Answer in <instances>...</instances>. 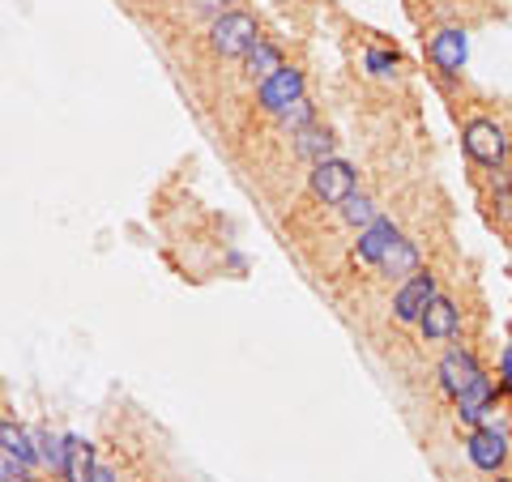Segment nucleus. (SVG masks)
<instances>
[{
	"instance_id": "f257e3e1",
	"label": "nucleus",
	"mask_w": 512,
	"mask_h": 482,
	"mask_svg": "<svg viewBox=\"0 0 512 482\" xmlns=\"http://www.w3.org/2000/svg\"><path fill=\"white\" fill-rule=\"evenodd\" d=\"M210 43L218 56H248L261 35H256V22L248 13H222V18L210 26Z\"/></svg>"
},
{
	"instance_id": "f03ea898",
	"label": "nucleus",
	"mask_w": 512,
	"mask_h": 482,
	"mask_svg": "<svg viewBox=\"0 0 512 482\" xmlns=\"http://www.w3.org/2000/svg\"><path fill=\"white\" fill-rule=\"evenodd\" d=\"M461 141H466V154L474 158V163H483V167H500L504 163L508 141H504V128L495 120H470L466 133H461Z\"/></svg>"
},
{
	"instance_id": "7ed1b4c3",
	"label": "nucleus",
	"mask_w": 512,
	"mask_h": 482,
	"mask_svg": "<svg viewBox=\"0 0 512 482\" xmlns=\"http://www.w3.org/2000/svg\"><path fill=\"white\" fill-rule=\"evenodd\" d=\"M312 192L325 205H342L350 192H355V167L342 163V158H325V163H312Z\"/></svg>"
},
{
	"instance_id": "20e7f679",
	"label": "nucleus",
	"mask_w": 512,
	"mask_h": 482,
	"mask_svg": "<svg viewBox=\"0 0 512 482\" xmlns=\"http://www.w3.org/2000/svg\"><path fill=\"white\" fill-rule=\"evenodd\" d=\"M431 299H436V278H431V273H410L406 286L393 299V316L402 320V325H419V316Z\"/></svg>"
},
{
	"instance_id": "39448f33",
	"label": "nucleus",
	"mask_w": 512,
	"mask_h": 482,
	"mask_svg": "<svg viewBox=\"0 0 512 482\" xmlns=\"http://www.w3.org/2000/svg\"><path fill=\"white\" fill-rule=\"evenodd\" d=\"M478 380H483V367H478V359L470 355V350H448V355L440 359V384H444V393L461 397Z\"/></svg>"
},
{
	"instance_id": "423d86ee",
	"label": "nucleus",
	"mask_w": 512,
	"mask_h": 482,
	"mask_svg": "<svg viewBox=\"0 0 512 482\" xmlns=\"http://www.w3.org/2000/svg\"><path fill=\"white\" fill-rule=\"evenodd\" d=\"M295 99H303V73L299 69H278L269 82H261V90H256V103H261L265 111H278L291 107Z\"/></svg>"
},
{
	"instance_id": "0eeeda50",
	"label": "nucleus",
	"mask_w": 512,
	"mask_h": 482,
	"mask_svg": "<svg viewBox=\"0 0 512 482\" xmlns=\"http://www.w3.org/2000/svg\"><path fill=\"white\" fill-rule=\"evenodd\" d=\"M427 56L436 60V69L440 73H461V64H466V56H470V43H466V30H457V26H448V30H440L436 39H431V47H427Z\"/></svg>"
},
{
	"instance_id": "6e6552de",
	"label": "nucleus",
	"mask_w": 512,
	"mask_h": 482,
	"mask_svg": "<svg viewBox=\"0 0 512 482\" xmlns=\"http://www.w3.org/2000/svg\"><path fill=\"white\" fill-rule=\"evenodd\" d=\"M64 482H94L99 461H94V444L82 436H64Z\"/></svg>"
},
{
	"instance_id": "1a4fd4ad",
	"label": "nucleus",
	"mask_w": 512,
	"mask_h": 482,
	"mask_svg": "<svg viewBox=\"0 0 512 482\" xmlns=\"http://www.w3.org/2000/svg\"><path fill=\"white\" fill-rule=\"evenodd\" d=\"M397 239V227L389 218H372L367 227L359 231V244H355V261L363 265H380V256L389 252V244Z\"/></svg>"
},
{
	"instance_id": "9d476101",
	"label": "nucleus",
	"mask_w": 512,
	"mask_h": 482,
	"mask_svg": "<svg viewBox=\"0 0 512 482\" xmlns=\"http://www.w3.org/2000/svg\"><path fill=\"white\" fill-rule=\"evenodd\" d=\"M470 461L478 465V470H487L495 474L504 465L508 457V444H504V431H487V427H474V436H470Z\"/></svg>"
},
{
	"instance_id": "9b49d317",
	"label": "nucleus",
	"mask_w": 512,
	"mask_h": 482,
	"mask_svg": "<svg viewBox=\"0 0 512 482\" xmlns=\"http://www.w3.org/2000/svg\"><path fill=\"white\" fill-rule=\"evenodd\" d=\"M419 329H423V337L427 342H448V337L457 333V308H453V299H444V295H436L423 308V316H419Z\"/></svg>"
},
{
	"instance_id": "f8f14e48",
	"label": "nucleus",
	"mask_w": 512,
	"mask_h": 482,
	"mask_svg": "<svg viewBox=\"0 0 512 482\" xmlns=\"http://www.w3.org/2000/svg\"><path fill=\"white\" fill-rule=\"evenodd\" d=\"M35 436L22 427V423H13V419H5L0 423V453H9V457H18L22 465H35L39 461V448L30 444Z\"/></svg>"
},
{
	"instance_id": "ddd939ff",
	"label": "nucleus",
	"mask_w": 512,
	"mask_h": 482,
	"mask_svg": "<svg viewBox=\"0 0 512 482\" xmlns=\"http://www.w3.org/2000/svg\"><path fill=\"white\" fill-rule=\"evenodd\" d=\"M380 269L389 273V278H410V273H419V248H414L410 239L397 235L389 244V252L380 256Z\"/></svg>"
},
{
	"instance_id": "4468645a",
	"label": "nucleus",
	"mask_w": 512,
	"mask_h": 482,
	"mask_svg": "<svg viewBox=\"0 0 512 482\" xmlns=\"http://www.w3.org/2000/svg\"><path fill=\"white\" fill-rule=\"evenodd\" d=\"M244 64H248V73H252V82H269V77H274L278 69H286V60H282V52L274 43H256L252 52L244 56Z\"/></svg>"
},
{
	"instance_id": "2eb2a0df",
	"label": "nucleus",
	"mask_w": 512,
	"mask_h": 482,
	"mask_svg": "<svg viewBox=\"0 0 512 482\" xmlns=\"http://www.w3.org/2000/svg\"><path fill=\"white\" fill-rule=\"evenodd\" d=\"M491 401H495V389H491V380L483 376V380L470 384V389L457 397V410H461V419H466L470 427H478V419H483V410L491 406Z\"/></svg>"
},
{
	"instance_id": "dca6fc26",
	"label": "nucleus",
	"mask_w": 512,
	"mask_h": 482,
	"mask_svg": "<svg viewBox=\"0 0 512 482\" xmlns=\"http://www.w3.org/2000/svg\"><path fill=\"white\" fill-rule=\"evenodd\" d=\"M295 150H299V158H308V163H325V158H333V137L308 124L295 133Z\"/></svg>"
},
{
	"instance_id": "f3484780",
	"label": "nucleus",
	"mask_w": 512,
	"mask_h": 482,
	"mask_svg": "<svg viewBox=\"0 0 512 482\" xmlns=\"http://www.w3.org/2000/svg\"><path fill=\"white\" fill-rule=\"evenodd\" d=\"M338 210H342V218H346V222H350V227H355V231H363L367 222L376 218V205L367 201L363 192H350V197H346V201L338 205Z\"/></svg>"
},
{
	"instance_id": "a211bd4d",
	"label": "nucleus",
	"mask_w": 512,
	"mask_h": 482,
	"mask_svg": "<svg viewBox=\"0 0 512 482\" xmlns=\"http://www.w3.org/2000/svg\"><path fill=\"white\" fill-rule=\"evenodd\" d=\"M35 444H39V461L47 465V470H64V440L52 436V431H35Z\"/></svg>"
},
{
	"instance_id": "6ab92c4d",
	"label": "nucleus",
	"mask_w": 512,
	"mask_h": 482,
	"mask_svg": "<svg viewBox=\"0 0 512 482\" xmlns=\"http://www.w3.org/2000/svg\"><path fill=\"white\" fill-rule=\"evenodd\" d=\"M278 116H282L286 128H295V133H299V128H308V124H312V103H308V99H295L291 107H282Z\"/></svg>"
},
{
	"instance_id": "aec40b11",
	"label": "nucleus",
	"mask_w": 512,
	"mask_h": 482,
	"mask_svg": "<svg viewBox=\"0 0 512 482\" xmlns=\"http://www.w3.org/2000/svg\"><path fill=\"white\" fill-rule=\"evenodd\" d=\"M0 482H30V465H22L9 453H0Z\"/></svg>"
},
{
	"instance_id": "412c9836",
	"label": "nucleus",
	"mask_w": 512,
	"mask_h": 482,
	"mask_svg": "<svg viewBox=\"0 0 512 482\" xmlns=\"http://www.w3.org/2000/svg\"><path fill=\"white\" fill-rule=\"evenodd\" d=\"M367 69H372V73H393L397 56L393 52H367Z\"/></svg>"
},
{
	"instance_id": "4be33fe9",
	"label": "nucleus",
	"mask_w": 512,
	"mask_h": 482,
	"mask_svg": "<svg viewBox=\"0 0 512 482\" xmlns=\"http://www.w3.org/2000/svg\"><path fill=\"white\" fill-rule=\"evenodd\" d=\"M504 380H508V384H512V346H508V350H504Z\"/></svg>"
},
{
	"instance_id": "5701e85b",
	"label": "nucleus",
	"mask_w": 512,
	"mask_h": 482,
	"mask_svg": "<svg viewBox=\"0 0 512 482\" xmlns=\"http://www.w3.org/2000/svg\"><path fill=\"white\" fill-rule=\"evenodd\" d=\"M94 482H116V474L103 470V465H99V474H94Z\"/></svg>"
},
{
	"instance_id": "b1692460",
	"label": "nucleus",
	"mask_w": 512,
	"mask_h": 482,
	"mask_svg": "<svg viewBox=\"0 0 512 482\" xmlns=\"http://www.w3.org/2000/svg\"><path fill=\"white\" fill-rule=\"evenodd\" d=\"M500 482H512V478H500Z\"/></svg>"
}]
</instances>
